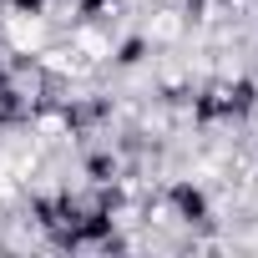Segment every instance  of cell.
<instances>
[{"instance_id":"1","label":"cell","mask_w":258,"mask_h":258,"mask_svg":"<svg viewBox=\"0 0 258 258\" xmlns=\"http://www.w3.org/2000/svg\"><path fill=\"white\" fill-rule=\"evenodd\" d=\"M172 203H177V213H182L187 223H198V218H208V198H203L198 187H187V182H182V187H172Z\"/></svg>"},{"instance_id":"2","label":"cell","mask_w":258,"mask_h":258,"mask_svg":"<svg viewBox=\"0 0 258 258\" xmlns=\"http://www.w3.org/2000/svg\"><path fill=\"white\" fill-rule=\"evenodd\" d=\"M41 6H46V0H16V11H31V16H36Z\"/></svg>"},{"instance_id":"3","label":"cell","mask_w":258,"mask_h":258,"mask_svg":"<svg viewBox=\"0 0 258 258\" xmlns=\"http://www.w3.org/2000/svg\"><path fill=\"white\" fill-rule=\"evenodd\" d=\"M96 6H106V0H86V11H96Z\"/></svg>"}]
</instances>
